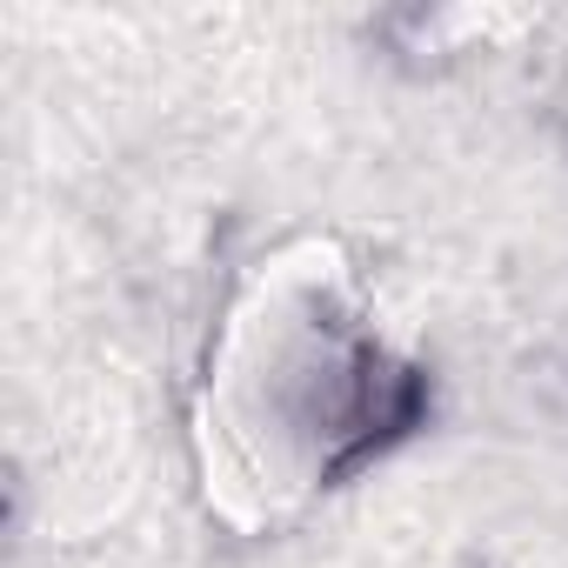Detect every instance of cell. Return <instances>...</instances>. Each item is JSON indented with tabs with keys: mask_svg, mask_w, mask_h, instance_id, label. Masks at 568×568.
<instances>
[{
	"mask_svg": "<svg viewBox=\"0 0 568 568\" xmlns=\"http://www.w3.org/2000/svg\"><path fill=\"white\" fill-rule=\"evenodd\" d=\"M422 415H428V375L368 335L322 342V355L302 368L295 422L322 442V481L382 462L395 442L422 428Z\"/></svg>",
	"mask_w": 568,
	"mask_h": 568,
	"instance_id": "cell-1",
	"label": "cell"
}]
</instances>
